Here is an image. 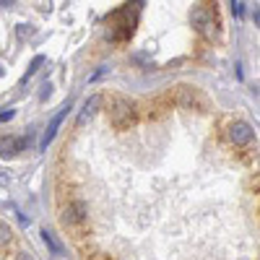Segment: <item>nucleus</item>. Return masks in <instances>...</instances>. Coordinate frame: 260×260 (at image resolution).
<instances>
[{
	"label": "nucleus",
	"instance_id": "obj_16",
	"mask_svg": "<svg viewBox=\"0 0 260 260\" xmlns=\"http://www.w3.org/2000/svg\"><path fill=\"white\" fill-rule=\"evenodd\" d=\"M16 260H31V255H29V252H18Z\"/></svg>",
	"mask_w": 260,
	"mask_h": 260
},
{
	"label": "nucleus",
	"instance_id": "obj_3",
	"mask_svg": "<svg viewBox=\"0 0 260 260\" xmlns=\"http://www.w3.org/2000/svg\"><path fill=\"white\" fill-rule=\"evenodd\" d=\"M68 110H71V102H65L62 107H60V112L50 120V125H47V130H45V136H42V143H39V148H47L50 143H52V138H55V133H57V127L62 125V120H65V115H68Z\"/></svg>",
	"mask_w": 260,
	"mask_h": 260
},
{
	"label": "nucleus",
	"instance_id": "obj_9",
	"mask_svg": "<svg viewBox=\"0 0 260 260\" xmlns=\"http://www.w3.org/2000/svg\"><path fill=\"white\" fill-rule=\"evenodd\" d=\"M42 240H45V245L52 250V255H62V245L57 242V237L50 229H42Z\"/></svg>",
	"mask_w": 260,
	"mask_h": 260
},
{
	"label": "nucleus",
	"instance_id": "obj_12",
	"mask_svg": "<svg viewBox=\"0 0 260 260\" xmlns=\"http://www.w3.org/2000/svg\"><path fill=\"white\" fill-rule=\"evenodd\" d=\"M31 34H34L31 26H26V24H21V26H18V37H31Z\"/></svg>",
	"mask_w": 260,
	"mask_h": 260
},
{
	"label": "nucleus",
	"instance_id": "obj_10",
	"mask_svg": "<svg viewBox=\"0 0 260 260\" xmlns=\"http://www.w3.org/2000/svg\"><path fill=\"white\" fill-rule=\"evenodd\" d=\"M8 242H11V226L0 221V245H8Z\"/></svg>",
	"mask_w": 260,
	"mask_h": 260
},
{
	"label": "nucleus",
	"instance_id": "obj_1",
	"mask_svg": "<svg viewBox=\"0 0 260 260\" xmlns=\"http://www.w3.org/2000/svg\"><path fill=\"white\" fill-rule=\"evenodd\" d=\"M190 18H192L195 31H198L203 39H213L216 34H219V24H216V18L208 8H195Z\"/></svg>",
	"mask_w": 260,
	"mask_h": 260
},
{
	"label": "nucleus",
	"instance_id": "obj_2",
	"mask_svg": "<svg viewBox=\"0 0 260 260\" xmlns=\"http://www.w3.org/2000/svg\"><path fill=\"white\" fill-rule=\"evenodd\" d=\"M110 117H112V125H115V127H127L130 122L136 120V107H133V102L117 96V99L112 102V112H110Z\"/></svg>",
	"mask_w": 260,
	"mask_h": 260
},
{
	"label": "nucleus",
	"instance_id": "obj_4",
	"mask_svg": "<svg viewBox=\"0 0 260 260\" xmlns=\"http://www.w3.org/2000/svg\"><path fill=\"white\" fill-rule=\"evenodd\" d=\"M229 141L234 146H245L252 141V127L247 122H232L229 125Z\"/></svg>",
	"mask_w": 260,
	"mask_h": 260
},
{
	"label": "nucleus",
	"instance_id": "obj_7",
	"mask_svg": "<svg viewBox=\"0 0 260 260\" xmlns=\"http://www.w3.org/2000/svg\"><path fill=\"white\" fill-rule=\"evenodd\" d=\"M99 107H102V96H99V94L89 96V102L83 104V112L78 115V122H76V125H78V127H83L86 122H89V117H94V112L99 110Z\"/></svg>",
	"mask_w": 260,
	"mask_h": 260
},
{
	"label": "nucleus",
	"instance_id": "obj_5",
	"mask_svg": "<svg viewBox=\"0 0 260 260\" xmlns=\"http://www.w3.org/2000/svg\"><path fill=\"white\" fill-rule=\"evenodd\" d=\"M86 211H89V208H86V203L83 201H76V203L62 208V221L65 224H78V221L86 219Z\"/></svg>",
	"mask_w": 260,
	"mask_h": 260
},
{
	"label": "nucleus",
	"instance_id": "obj_17",
	"mask_svg": "<svg viewBox=\"0 0 260 260\" xmlns=\"http://www.w3.org/2000/svg\"><path fill=\"white\" fill-rule=\"evenodd\" d=\"M0 73H3V71H0Z\"/></svg>",
	"mask_w": 260,
	"mask_h": 260
},
{
	"label": "nucleus",
	"instance_id": "obj_13",
	"mask_svg": "<svg viewBox=\"0 0 260 260\" xmlns=\"http://www.w3.org/2000/svg\"><path fill=\"white\" fill-rule=\"evenodd\" d=\"M242 11H245V3H240V0H237V3H232V13H234V16H242Z\"/></svg>",
	"mask_w": 260,
	"mask_h": 260
},
{
	"label": "nucleus",
	"instance_id": "obj_14",
	"mask_svg": "<svg viewBox=\"0 0 260 260\" xmlns=\"http://www.w3.org/2000/svg\"><path fill=\"white\" fill-rule=\"evenodd\" d=\"M13 110H3V112H0V122H8V120H13Z\"/></svg>",
	"mask_w": 260,
	"mask_h": 260
},
{
	"label": "nucleus",
	"instance_id": "obj_8",
	"mask_svg": "<svg viewBox=\"0 0 260 260\" xmlns=\"http://www.w3.org/2000/svg\"><path fill=\"white\" fill-rule=\"evenodd\" d=\"M177 102H180L182 107H187V110H192V107H195V102H198V94H195V91L190 89V86H180Z\"/></svg>",
	"mask_w": 260,
	"mask_h": 260
},
{
	"label": "nucleus",
	"instance_id": "obj_6",
	"mask_svg": "<svg viewBox=\"0 0 260 260\" xmlns=\"http://www.w3.org/2000/svg\"><path fill=\"white\" fill-rule=\"evenodd\" d=\"M21 148H24V138L8 136L6 141H0V159H13Z\"/></svg>",
	"mask_w": 260,
	"mask_h": 260
},
{
	"label": "nucleus",
	"instance_id": "obj_11",
	"mask_svg": "<svg viewBox=\"0 0 260 260\" xmlns=\"http://www.w3.org/2000/svg\"><path fill=\"white\" fill-rule=\"evenodd\" d=\"M42 62H45V55H37V57L31 60V65H29V71H26V76H24V78H31V76L37 73V68H39Z\"/></svg>",
	"mask_w": 260,
	"mask_h": 260
},
{
	"label": "nucleus",
	"instance_id": "obj_15",
	"mask_svg": "<svg viewBox=\"0 0 260 260\" xmlns=\"http://www.w3.org/2000/svg\"><path fill=\"white\" fill-rule=\"evenodd\" d=\"M50 91H52V86H50V83H45V86H42V94H39V96L45 99V96H50Z\"/></svg>",
	"mask_w": 260,
	"mask_h": 260
}]
</instances>
